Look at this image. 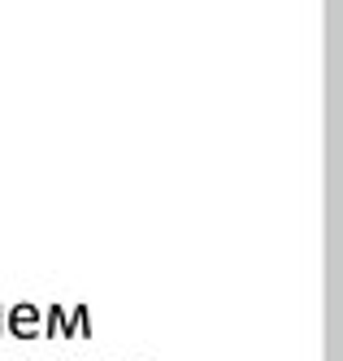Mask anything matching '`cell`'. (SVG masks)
<instances>
[{
  "label": "cell",
  "mask_w": 343,
  "mask_h": 361,
  "mask_svg": "<svg viewBox=\"0 0 343 361\" xmlns=\"http://www.w3.org/2000/svg\"><path fill=\"white\" fill-rule=\"evenodd\" d=\"M74 331L83 335V340H92V314H87V305H74V318L66 314V305H48V326H44V335L74 340Z\"/></svg>",
  "instance_id": "cell-1"
},
{
  "label": "cell",
  "mask_w": 343,
  "mask_h": 361,
  "mask_svg": "<svg viewBox=\"0 0 343 361\" xmlns=\"http://www.w3.org/2000/svg\"><path fill=\"white\" fill-rule=\"evenodd\" d=\"M5 331L18 335V340H39V335H44V326H39V305H31V300L13 305L9 314H5Z\"/></svg>",
  "instance_id": "cell-2"
},
{
  "label": "cell",
  "mask_w": 343,
  "mask_h": 361,
  "mask_svg": "<svg viewBox=\"0 0 343 361\" xmlns=\"http://www.w3.org/2000/svg\"><path fill=\"white\" fill-rule=\"evenodd\" d=\"M0 340H5V305H0Z\"/></svg>",
  "instance_id": "cell-3"
}]
</instances>
